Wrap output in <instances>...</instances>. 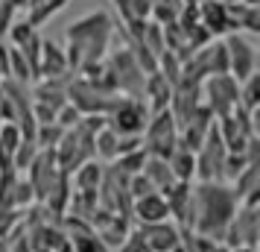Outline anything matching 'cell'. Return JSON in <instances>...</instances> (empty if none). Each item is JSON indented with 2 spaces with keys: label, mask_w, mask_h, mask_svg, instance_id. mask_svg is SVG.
<instances>
[{
  "label": "cell",
  "mask_w": 260,
  "mask_h": 252,
  "mask_svg": "<svg viewBox=\"0 0 260 252\" xmlns=\"http://www.w3.org/2000/svg\"><path fill=\"white\" fill-rule=\"evenodd\" d=\"M228 252H257V249H251V246H234V249H228Z\"/></svg>",
  "instance_id": "cell-43"
},
{
  "label": "cell",
  "mask_w": 260,
  "mask_h": 252,
  "mask_svg": "<svg viewBox=\"0 0 260 252\" xmlns=\"http://www.w3.org/2000/svg\"><path fill=\"white\" fill-rule=\"evenodd\" d=\"M149 123V108L143 100H132V97H120L117 106L111 108L108 115V129L117 135V138H126V135H143Z\"/></svg>",
  "instance_id": "cell-8"
},
{
  "label": "cell",
  "mask_w": 260,
  "mask_h": 252,
  "mask_svg": "<svg viewBox=\"0 0 260 252\" xmlns=\"http://www.w3.org/2000/svg\"><path fill=\"white\" fill-rule=\"evenodd\" d=\"M117 135L111 132V129H100L96 132V138H94V156L96 158H103V161H114L117 158Z\"/></svg>",
  "instance_id": "cell-25"
},
{
  "label": "cell",
  "mask_w": 260,
  "mask_h": 252,
  "mask_svg": "<svg viewBox=\"0 0 260 252\" xmlns=\"http://www.w3.org/2000/svg\"><path fill=\"white\" fill-rule=\"evenodd\" d=\"M146 150H135V153H126V156H117L114 161H111V167L117 170V173H123V176H138V173H143V167H146Z\"/></svg>",
  "instance_id": "cell-23"
},
{
  "label": "cell",
  "mask_w": 260,
  "mask_h": 252,
  "mask_svg": "<svg viewBox=\"0 0 260 252\" xmlns=\"http://www.w3.org/2000/svg\"><path fill=\"white\" fill-rule=\"evenodd\" d=\"M222 3H243V0H222Z\"/></svg>",
  "instance_id": "cell-47"
},
{
  "label": "cell",
  "mask_w": 260,
  "mask_h": 252,
  "mask_svg": "<svg viewBox=\"0 0 260 252\" xmlns=\"http://www.w3.org/2000/svg\"><path fill=\"white\" fill-rule=\"evenodd\" d=\"M61 135H64V129H61L59 123H38V129H36L38 150H56V144L61 141Z\"/></svg>",
  "instance_id": "cell-30"
},
{
  "label": "cell",
  "mask_w": 260,
  "mask_h": 252,
  "mask_svg": "<svg viewBox=\"0 0 260 252\" xmlns=\"http://www.w3.org/2000/svg\"><path fill=\"white\" fill-rule=\"evenodd\" d=\"M158 73L164 76L167 82L176 88L178 79H181V62H178L176 53H170V50H164L161 56H158Z\"/></svg>",
  "instance_id": "cell-29"
},
{
  "label": "cell",
  "mask_w": 260,
  "mask_h": 252,
  "mask_svg": "<svg viewBox=\"0 0 260 252\" xmlns=\"http://www.w3.org/2000/svg\"><path fill=\"white\" fill-rule=\"evenodd\" d=\"M106 62H108V68H111V73H114L117 94L132 97V100H143V79H146V73L141 71V65L135 62L129 47L123 44L117 50H108Z\"/></svg>",
  "instance_id": "cell-5"
},
{
  "label": "cell",
  "mask_w": 260,
  "mask_h": 252,
  "mask_svg": "<svg viewBox=\"0 0 260 252\" xmlns=\"http://www.w3.org/2000/svg\"><path fill=\"white\" fill-rule=\"evenodd\" d=\"M178 9H181V3L178 0H167V3H155L152 12H149V21L158 26H170L178 21Z\"/></svg>",
  "instance_id": "cell-28"
},
{
  "label": "cell",
  "mask_w": 260,
  "mask_h": 252,
  "mask_svg": "<svg viewBox=\"0 0 260 252\" xmlns=\"http://www.w3.org/2000/svg\"><path fill=\"white\" fill-rule=\"evenodd\" d=\"M146 3H149V6H155V3H167V0H146Z\"/></svg>",
  "instance_id": "cell-45"
},
{
  "label": "cell",
  "mask_w": 260,
  "mask_h": 252,
  "mask_svg": "<svg viewBox=\"0 0 260 252\" xmlns=\"http://www.w3.org/2000/svg\"><path fill=\"white\" fill-rule=\"evenodd\" d=\"M143 97H146L143 103H146V108H149V115L164 111V108H170V100H173V85L155 71V73H149V76L143 79Z\"/></svg>",
  "instance_id": "cell-17"
},
{
  "label": "cell",
  "mask_w": 260,
  "mask_h": 252,
  "mask_svg": "<svg viewBox=\"0 0 260 252\" xmlns=\"http://www.w3.org/2000/svg\"><path fill=\"white\" fill-rule=\"evenodd\" d=\"M36 33H38V30H36V26H29L26 21H15V24L9 26V33H6V36H9V47H24Z\"/></svg>",
  "instance_id": "cell-35"
},
{
  "label": "cell",
  "mask_w": 260,
  "mask_h": 252,
  "mask_svg": "<svg viewBox=\"0 0 260 252\" xmlns=\"http://www.w3.org/2000/svg\"><path fill=\"white\" fill-rule=\"evenodd\" d=\"M225 50H228V73L237 82H246L251 73H257V47L254 41H248L243 33H231L222 38Z\"/></svg>",
  "instance_id": "cell-10"
},
{
  "label": "cell",
  "mask_w": 260,
  "mask_h": 252,
  "mask_svg": "<svg viewBox=\"0 0 260 252\" xmlns=\"http://www.w3.org/2000/svg\"><path fill=\"white\" fill-rule=\"evenodd\" d=\"M103 173H106V164H100L96 158L79 164V167L71 173L73 191H100V185H103Z\"/></svg>",
  "instance_id": "cell-18"
},
{
  "label": "cell",
  "mask_w": 260,
  "mask_h": 252,
  "mask_svg": "<svg viewBox=\"0 0 260 252\" xmlns=\"http://www.w3.org/2000/svg\"><path fill=\"white\" fill-rule=\"evenodd\" d=\"M167 164L173 170L176 182H190V185H193V179H196V156H193L190 150L176 147V153L167 158Z\"/></svg>",
  "instance_id": "cell-21"
},
{
  "label": "cell",
  "mask_w": 260,
  "mask_h": 252,
  "mask_svg": "<svg viewBox=\"0 0 260 252\" xmlns=\"http://www.w3.org/2000/svg\"><path fill=\"white\" fill-rule=\"evenodd\" d=\"M132 220L138 226H149V223H164L170 220V208L161 193H146L141 200L132 203Z\"/></svg>",
  "instance_id": "cell-15"
},
{
  "label": "cell",
  "mask_w": 260,
  "mask_h": 252,
  "mask_svg": "<svg viewBox=\"0 0 260 252\" xmlns=\"http://www.w3.org/2000/svg\"><path fill=\"white\" fill-rule=\"evenodd\" d=\"M38 153H41V150H38L36 141H21V144L15 147V153H12V167H15V173H26V167L36 161Z\"/></svg>",
  "instance_id": "cell-27"
},
{
  "label": "cell",
  "mask_w": 260,
  "mask_h": 252,
  "mask_svg": "<svg viewBox=\"0 0 260 252\" xmlns=\"http://www.w3.org/2000/svg\"><path fill=\"white\" fill-rule=\"evenodd\" d=\"M64 73H71L64 50L53 38H44L41 41V62H38V79H53V76H64Z\"/></svg>",
  "instance_id": "cell-16"
},
{
  "label": "cell",
  "mask_w": 260,
  "mask_h": 252,
  "mask_svg": "<svg viewBox=\"0 0 260 252\" xmlns=\"http://www.w3.org/2000/svg\"><path fill=\"white\" fill-rule=\"evenodd\" d=\"M117 252H152L146 243H143V238L138 235V229H132L129 232V238L123 240V246H120Z\"/></svg>",
  "instance_id": "cell-39"
},
{
  "label": "cell",
  "mask_w": 260,
  "mask_h": 252,
  "mask_svg": "<svg viewBox=\"0 0 260 252\" xmlns=\"http://www.w3.org/2000/svg\"><path fill=\"white\" fill-rule=\"evenodd\" d=\"M114 26L117 21L108 12L96 9L82 18H76L73 24L64 30V59H68V71L79 73L85 65L103 62L111 50V38H114Z\"/></svg>",
  "instance_id": "cell-1"
},
{
  "label": "cell",
  "mask_w": 260,
  "mask_h": 252,
  "mask_svg": "<svg viewBox=\"0 0 260 252\" xmlns=\"http://www.w3.org/2000/svg\"><path fill=\"white\" fill-rule=\"evenodd\" d=\"M170 217H176L178 229H193V185L190 182H176L173 191L164 197Z\"/></svg>",
  "instance_id": "cell-13"
},
{
  "label": "cell",
  "mask_w": 260,
  "mask_h": 252,
  "mask_svg": "<svg viewBox=\"0 0 260 252\" xmlns=\"http://www.w3.org/2000/svg\"><path fill=\"white\" fill-rule=\"evenodd\" d=\"M225 150L219 129H216V120L211 123V129L205 135L202 147L196 150V179L199 182H222V164H225Z\"/></svg>",
  "instance_id": "cell-7"
},
{
  "label": "cell",
  "mask_w": 260,
  "mask_h": 252,
  "mask_svg": "<svg viewBox=\"0 0 260 252\" xmlns=\"http://www.w3.org/2000/svg\"><path fill=\"white\" fill-rule=\"evenodd\" d=\"M141 147H143L141 135H126V138H120V141H117V156L135 153V150H141Z\"/></svg>",
  "instance_id": "cell-40"
},
{
  "label": "cell",
  "mask_w": 260,
  "mask_h": 252,
  "mask_svg": "<svg viewBox=\"0 0 260 252\" xmlns=\"http://www.w3.org/2000/svg\"><path fill=\"white\" fill-rule=\"evenodd\" d=\"M199 24L211 33V38H225L237 33V24L228 18V6L222 0H202L199 3Z\"/></svg>",
  "instance_id": "cell-12"
},
{
  "label": "cell",
  "mask_w": 260,
  "mask_h": 252,
  "mask_svg": "<svg viewBox=\"0 0 260 252\" xmlns=\"http://www.w3.org/2000/svg\"><path fill=\"white\" fill-rule=\"evenodd\" d=\"M257 191H260V164H248V167L231 182V193H234L237 205H240L246 197H251V193H257Z\"/></svg>",
  "instance_id": "cell-22"
},
{
  "label": "cell",
  "mask_w": 260,
  "mask_h": 252,
  "mask_svg": "<svg viewBox=\"0 0 260 252\" xmlns=\"http://www.w3.org/2000/svg\"><path fill=\"white\" fill-rule=\"evenodd\" d=\"M234 211H237V200L231 193V185H225V182L193 185V232L196 235L222 240Z\"/></svg>",
  "instance_id": "cell-2"
},
{
  "label": "cell",
  "mask_w": 260,
  "mask_h": 252,
  "mask_svg": "<svg viewBox=\"0 0 260 252\" xmlns=\"http://www.w3.org/2000/svg\"><path fill=\"white\" fill-rule=\"evenodd\" d=\"M143 176L152 182V188L161 193V197H167V193L173 191V185H176V176H173L170 164H167V161H161V158H146Z\"/></svg>",
  "instance_id": "cell-20"
},
{
  "label": "cell",
  "mask_w": 260,
  "mask_h": 252,
  "mask_svg": "<svg viewBox=\"0 0 260 252\" xmlns=\"http://www.w3.org/2000/svg\"><path fill=\"white\" fill-rule=\"evenodd\" d=\"M141 44L152 56H161L164 53V30L158 24H152V21H146V26H143V36H141Z\"/></svg>",
  "instance_id": "cell-31"
},
{
  "label": "cell",
  "mask_w": 260,
  "mask_h": 252,
  "mask_svg": "<svg viewBox=\"0 0 260 252\" xmlns=\"http://www.w3.org/2000/svg\"><path fill=\"white\" fill-rule=\"evenodd\" d=\"M141 141H143V150H146V156L149 158H161V161H167V158L176 153L178 126H176V120H173V115H170V108L149 115V123H146V129H143Z\"/></svg>",
  "instance_id": "cell-3"
},
{
  "label": "cell",
  "mask_w": 260,
  "mask_h": 252,
  "mask_svg": "<svg viewBox=\"0 0 260 252\" xmlns=\"http://www.w3.org/2000/svg\"><path fill=\"white\" fill-rule=\"evenodd\" d=\"M117 100H120V94H103L91 82H85L82 76H73L71 85H68V103L79 108L82 118H91V115L108 118L111 108L117 106Z\"/></svg>",
  "instance_id": "cell-6"
},
{
  "label": "cell",
  "mask_w": 260,
  "mask_h": 252,
  "mask_svg": "<svg viewBox=\"0 0 260 252\" xmlns=\"http://www.w3.org/2000/svg\"><path fill=\"white\" fill-rule=\"evenodd\" d=\"M178 3H202V0H178Z\"/></svg>",
  "instance_id": "cell-46"
},
{
  "label": "cell",
  "mask_w": 260,
  "mask_h": 252,
  "mask_svg": "<svg viewBox=\"0 0 260 252\" xmlns=\"http://www.w3.org/2000/svg\"><path fill=\"white\" fill-rule=\"evenodd\" d=\"M9 203H12V208H18V211H24V208H29V205H36V193H32V185L26 182V176H18V179H15Z\"/></svg>",
  "instance_id": "cell-26"
},
{
  "label": "cell",
  "mask_w": 260,
  "mask_h": 252,
  "mask_svg": "<svg viewBox=\"0 0 260 252\" xmlns=\"http://www.w3.org/2000/svg\"><path fill=\"white\" fill-rule=\"evenodd\" d=\"M24 138H21V129H18V123H12V120H3L0 123V147L12 156L15 153V147L21 144Z\"/></svg>",
  "instance_id": "cell-33"
},
{
  "label": "cell",
  "mask_w": 260,
  "mask_h": 252,
  "mask_svg": "<svg viewBox=\"0 0 260 252\" xmlns=\"http://www.w3.org/2000/svg\"><path fill=\"white\" fill-rule=\"evenodd\" d=\"M41 41H44V38H41V33H36V36L29 38V41H26L24 47H18V50H21V56L26 59V65H29L32 82L38 79V62H41Z\"/></svg>",
  "instance_id": "cell-32"
},
{
  "label": "cell",
  "mask_w": 260,
  "mask_h": 252,
  "mask_svg": "<svg viewBox=\"0 0 260 252\" xmlns=\"http://www.w3.org/2000/svg\"><path fill=\"white\" fill-rule=\"evenodd\" d=\"M0 82H3V73H0Z\"/></svg>",
  "instance_id": "cell-48"
},
{
  "label": "cell",
  "mask_w": 260,
  "mask_h": 252,
  "mask_svg": "<svg viewBox=\"0 0 260 252\" xmlns=\"http://www.w3.org/2000/svg\"><path fill=\"white\" fill-rule=\"evenodd\" d=\"M79 120H82V115H79V108L71 106V103H64V106L56 111V123H59L61 129H73Z\"/></svg>",
  "instance_id": "cell-36"
},
{
  "label": "cell",
  "mask_w": 260,
  "mask_h": 252,
  "mask_svg": "<svg viewBox=\"0 0 260 252\" xmlns=\"http://www.w3.org/2000/svg\"><path fill=\"white\" fill-rule=\"evenodd\" d=\"M0 41H3V38H0Z\"/></svg>",
  "instance_id": "cell-50"
},
{
  "label": "cell",
  "mask_w": 260,
  "mask_h": 252,
  "mask_svg": "<svg viewBox=\"0 0 260 252\" xmlns=\"http://www.w3.org/2000/svg\"><path fill=\"white\" fill-rule=\"evenodd\" d=\"M68 6V0H29V6H26V24L41 30V26L47 24L50 18H56Z\"/></svg>",
  "instance_id": "cell-19"
},
{
  "label": "cell",
  "mask_w": 260,
  "mask_h": 252,
  "mask_svg": "<svg viewBox=\"0 0 260 252\" xmlns=\"http://www.w3.org/2000/svg\"><path fill=\"white\" fill-rule=\"evenodd\" d=\"M240 108L246 111L260 108V73H251L246 82H240Z\"/></svg>",
  "instance_id": "cell-24"
},
{
  "label": "cell",
  "mask_w": 260,
  "mask_h": 252,
  "mask_svg": "<svg viewBox=\"0 0 260 252\" xmlns=\"http://www.w3.org/2000/svg\"><path fill=\"white\" fill-rule=\"evenodd\" d=\"M202 103L213 115V120L228 118L237 106H240V82L231 73L222 76H208L202 82Z\"/></svg>",
  "instance_id": "cell-4"
},
{
  "label": "cell",
  "mask_w": 260,
  "mask_h": 252,
  "mask_svg": "<svg viewBox=\"0 0 260 252\" xmlns=\"http://www.w3.org/2000/svg\"><path fill=\"white\" fill-rule=\"evenodd\" d=\"M18 21V9H15L9 0H0V38L9 33V26Z\"/></svg>",
  "instance_id": "cell-38"
},
{
  "label": "cell",
  "mask_w": 260,
  "mask_h": 252,
  "mask_svg": "<svg viewBox=\"0 0 260 252\" xmlns=\"http://www.w3.org/2000/svg\"><path fill=\"white\" fill-rule=\"evenodd\" d=\"M3 120H12L15 123V111H12V106H9V100L3 97V91H0V123Z\"/></svg>",
  "instance_id": "cell-41"
},
{
  "label": "cell",
  "mask_w": 260,
  "mask_h": 252,
  "mask_svg": "<svg viewBox=\"0 0 260 252\" xmlns=\"http://www.w3.org/2000/svg\"><path fill=\"white\" fill-rule=\"evenodd\" d=\"M138 229V235L143 238V243L149 246L152 252H173L178 249V226L176 223H170V220H164V223H149V226H135Z\"/></svg>",
  "instance_id": "cell-14"
},
{
  "label": "cell",
  "mask_w": 260,
  "mask_h": 252,
  "mask_svg": "<svg viewBox=\"0 0 260 252\" xmlns=\"http://www.w3.org/2000/svg\"><path fill=\"white\" fill-rule=\"evenodd\" d=\"M9 3H12L18 12H26V6H29V0H9Z\"/></svg>",
  "instance_id": "cell-42"
},
{
  "label": "cell",
  "mask_w": 260,
  "mask_h": 252,
  "mask_svg": "<svg viewBox=\"0 0 260 252\" xmlns=\"http://www.w3.org/2000/svg\"><path fill=\"white\" fill-rule=\"evenodd\" d=\"M0 211H6V208H0Z\"/></svg>",
  "instance_id": "cell-49"
},
{
  "label": "cell",
  "mask_w": 260,
  "mask_h": 252,
  "mask_svg": "<svg viewBox=\"0 0 260 252\" xmlns=\"http://www.w3.org/2000/svg\"><path fill=\"white\" fill-rule=\"evenodd\" d=\"M129 193H132V200H141L146 193H158V191L152 188V182L146 179L143 173H138V176H129Z\"/></svg>",
  "instance_id": "cell-37"
},
{
  "label": "cell",
  "mask_w": 260,
  "mask_h": 252,
  "mask_svg": "<svg viewBox=\"0 0 260 252\" xmlns=\"http://www.w3.org/2000/svg\"><path fill=\"white\" fill-rule=\"evenodd\" d=\"M21 176H26V182L32 185L36 203L41 205L47 200V193L56 188V182H59V176H61L59 164H56V150H41L36 156V161H32V164L26 167V173H21Z\"/></svg>",
  "instance_id": "cell-11"
},
{
  "label": "cell",
  "mask_w": 260,
  "mask_h": 252,
  "mask_svg": "<svg viewBox=\"0 0 260 252\" xmlns=\"http://www.w3.org/2000/svg\"><path fill=\"white\" fill-rule=\"evenodd\" d=\"M0 252H9V243L6 240H0Z\"/></svg>",
  "instance_id": "cell-44"
},
{
  "label": "cell",
  "mask_w": 260,
  "mask_h": 252,
  "mask_svg": "<svg viewBox=\"0 0 260 252\" xmlns=\"http://www.w3.org/2000/svg\"><path fill=\"white\" fill-rule=\"evenodd\" d=\"M257 238H260V214H257V205H237L231 223L225 229L222 243L228 249L234 246H251L257 249Z\"/></svg>",
  "instance_id": "cell-9"
},
{
  "label": "cell",
  "mask_w": 260,
  "mask_h": 252,
  "mask_svg": "<svg viewBox=\"0 0 260 252\" xmlns=\"http://www.w3.org/2000/svg\"><path fill=\"white\" fill-rule=\"evenodd\" d=\"M246 167H248V158L243 153H228L225 156V164H222V182H234Z\"/></svg>",
  "instance_id": "cell-34"
}]
</instances>
